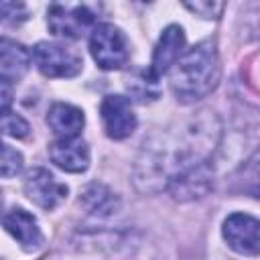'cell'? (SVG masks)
Segmentation results:
<instances>
[{
  "label": "cell",
  "mask_w": 260,
  "mask_h": 260,
  "mask_svg": "<svg viewBox=\"0 0 260 260\" xmlns=\"http://www.w3.org/2000/svg\"><path fill=\"white\" fill-rule=\"evenodd\" d=\"M185 6L189 10L201 14L203 18H219V14L223 12V4L221 2H187Z\"/></svg>",
  "instance_id": "16"
},
{
  "label": "cell",
  "mask_w": 260,
  "mask_h": 260,
  "mask_svg": "<svg viewBox=\"0 0 260 260\" xmlns=\"http://www.w3.org/2000/svg\"><path fill=\"white\" fill-rule=\"evenodd\" d=\"M89 51L93 61L106 71L120 69L130 59V45L126 35L110 22L93 26L89 37Z\"/></svg>",
  "instance_id": "2"
},
{
  "label": "cell",
  "mask_w": 260,
  "mask_h": 260,
  "mask_svg": "<svg viewBox=\"0 0 260 260\" xmlns=\"http://www.w3.org/2000/svg\"><path fill=\"white\" fill-rule=\"evenodd\" d=\"M24 193L35 205L43 209H53L67 197V187L59 183L47 169L37 167L26 173Z\"/></svg>",
  "instance_id": "5"
},
{
  "label": "cell",
  "mask_w": 260,
  "mask_h": 260,
  "mask_svg": "<svg viewBox=\"0 0 260 260\" xmlns=\"http://www.w3.org/2000/svg\"><path fill=\"white\" fill-rule=\"evenodd\" d=\"M0 146H2V144H0Z\"/></svg>",
  "instance_id": "19"
},
{
  "label": "cell",
  "mask_w": 260,
  "mask_h": 260,
  "mask_svg": "<svg viewBox=\"0 0 260 260\" xmlns=\"http://www.w3.org/2000/svg\"><path fill=\"white\" fill-rule=\"evenodd\" d=\"M30 57L35 59L39 71L47 77H73L81 71L83 59L73 49L59 43H37Z\"/></svg>",
  "instance_id": "3"
},
{
  "label": "cell",
  "mask_w": 260,
  "mask_h": 260,
  "mask_svg": "<svg viewBox=\"0 0 260 260\" xmlns=\"http://www.w3.org/2000/svg\"><path fill=\"white\" fill-rule=\"evenodd\" d=\"M171 89L179 102L191 104L209 95L221 77L219 55L213 39H205L191 47L171 67Z\"/></svg>",
  "instance_id": "1"
},
{
  "label": "cell",
  "mask_w": 260,
  "mask_h": 260,
  "mask_svg": "<svg viewBox=\"0 0 260 260\" xmlns=\"http://www.w3.org/2000/svg\"><path fill=\"white\" fill-rule=\"evenodd\" d=\"M183 49H185V32H183V28L179 24L167 26L162 30L156 47H154L150 69H148V77L152 81H156L167 71H171V67L181 59Z\"/></svg>",
  "instance_id": "6"
},
{
  "label": "cell",
  "mask_w": 260,
  "mask_h": 260,
  "mask_svg": "<svg viewBox=\"0 0 260 260\" xmlns=\"http://www.w3.org/2000/svg\"><path fill=\"white\" fill-rule=\"evenodd\" d=\"M28 18V10L22 2H0V22L20 24Z\"/></svg>",
  "instance_id": "14"
},
{
  "label": "cell",
  "mask_w": 260,
  "mask_h": 260,
  "mask_svg": "<svg viewBox=\"0 0 260 260\" xmlns=\"http://www.w3.org/2000/svg\"><path fill=\"white\" fill-rule=\"evenodd\" d=\"M47 124L59 138H77V134L85 124V118L79 108L59 102L51 106L47 114Z\"/></svg>",
  "instance_id": "11"
},
{
  "label": "cell",
  "mask_w": 260,
  "mask_h": 260,
  "mask_svg": "<svg viewBox=\"0 0 260 260\" xmlns=\"http://www.w3.org/2000/svg\"><path fill=\"white\" fill-rule=\"evenodd\" d=\"M51 160L67 173H83L89 167V148L81 138H59L49 146Z\"/></svg>",
  "instance_id": "9"
},
{
  "label": "cell",
  "mask_w": 260,
  "mask_h": 260,
  "mask_svg": "<svg viewBox=\"0 0 260 260\" xmlns=\"http://www.w3.org/2000/svg\"><path fill=\"white\" fill-rule=\"evenodd\" d=\"M30 61H32V57L24 45H20L8 37H0V75L2 77H6V79L22 77L28 71Z\"/></svg>",
  "instance_id": "12"
},
{
  "label": "cell",
  "mask_w": 260,
  "mask_h": 260,
  "mask_svg": "<svg viewBox=\"0 0 260 260\" xmlns=\"http://www.w3.org/2000/svg\"><path fill=\"white\" fill-rule=\"evenodd\" d=\"M0 211H2V191H0Z\"/></svg>",
  "instance_id": "18"
},
{
  "label": "cell",
  "mask_w": 260,
  "mask_h": 260,
  "mask_svg": "<svg viewBox=\"0 0 260 260\" xmlns=\"http://www.w3.org/2000/svg\"><path fill=\"white\" fill-rule=\"evenodd\" d=\"M102 120H104V128L106 134L114 140H122L126 136H130L136 128V116L132 112L130 100L124 95H106L102 106Z\"/></svg>",
  "instance_id": "7"
},
{
  "label": "cell",
  "mask_w": 260,
  "mask_h": 260,
  "mask_svg": "<svg viewBox=\"0 0 260 260\" xmlns=\"http://www.w3.org/2000/svg\"><path fill=\"white\" fill-rule=\"evenodd\" d=\"M0 128H2L6 134L14 136V138H24V136L28 134V124H26L20 116H16V114H12V112L0 118Z\"/></svg>",
  "instance_id": "15"
},
{
  "label": "cell",
  "mask_w": 260,
  "mask_h": 260,
  "mask_svg": "<svg viewBox=\"0 0 260 260\" xmlns=\"http://www.w3.org/2000/svg\"><path fill=\"white\" fill-rule=\"evenodd\" d=\"M260 223L248 213H232L223 221V238L240 254H258L260 248Z\"/></svg>",
  "instance_id": "8"
},
{
  "label": "cell",
  "mask_w": 260,
  "mask_h": 260,
  "mask_svg": "<svg viewBox=\"0 0 260 260\" xmlns=\"http://www.w3.org/2000/svg\"><path fill=\"white\" fill-rule=\"evenodd\" d=\"M6 232L24 248V250H39L43 246V234H41V228L37 223V219L20 209V207H14L12 211H8L2 219Z\"/></svg>",
  "instance_id": "10"
},
{
  "label": "cell",
  "mask_w": 260,
  "mask_h": 260,
  "mask_svg": "<svg viewBox=\"0 0 260 260\" xmlns=\"http://www.w3.org/2000/svg\"><path fill=\"white\" fill-rule=\"evenodd\" d=\"M22 171V154L6 144L0 146V177H16Z\"/></svg>",
  "instance_id": "13"
},
{
  "label": "cell",
  "mask_w": 260,
  "mask_h": 260,
  "mask_svg": "<svg viewBox=\"0 0 260 260\" xmlns=\"http://www.w3.org/2000/svg\"><path fill=\"white\" fill-rule=\"evenodd\" d=\"M93 20V12L83 4H51L47 10V24L51 32L65 39H79Z\"/></svg>",
  "instance_id": "4"
},
{
  "label": "cell",
  "mask_w": 260,
  "mask_h": 260,
  "mask_svg": "<svg viewBox=\"0 0 260 260\" xmlns=\"http://www.w3.org/2000/svg\"><path fill=\"white\" fill-rule=\"evenodd\" d=\"M14 102V89H12V81L0 75V118L10 114Z\"/></svg>",
  "instance_id": "17"
}]
</instances>
